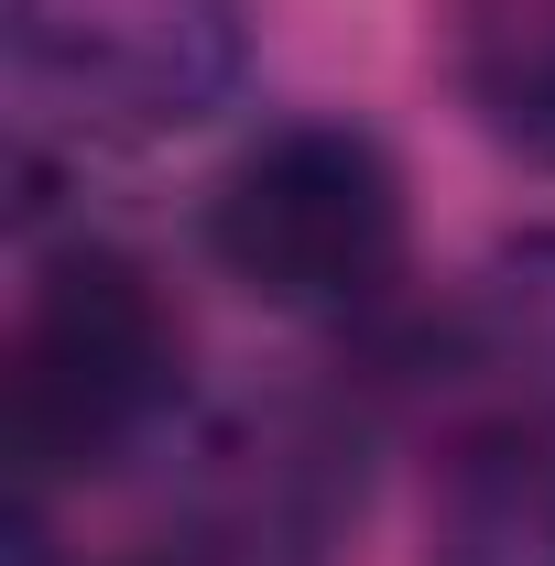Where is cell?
Here are the masks:
<instances>
[{
	"instance_id": "6da1fadb",
	"label": "cell",
	"mask_w": 555,
	"mask_h": 566,
	"mask_svg": "<svg viewBox=\"0 0 555 566\" xmlns=\"http://www.w3.org/2000/svg\"><path fill=\"white\" fill-rule=\"evenodd\" d=\"M186 392V338L132 251H66L33 283L22 338H11V458L22 491L132 458Z\"/></svg>"
},
{
	"instance_id": "7a4b0ae2",
	"label": "cell",
	"mask_w": 555,
	"mask_h": 566,
	"mask_svg": "<svg viewBox=\"0 0 555 566\" xmlns=\"http://www.w3.org/2000/svg\"><path fill=\"white\" fill-rule=\"evenodd\" d=\"M208 251L273 316H359L404 273V175L348 120H283L218 175Z\"/></svg>"
},
{
	"instance_id": "3957f363",
	"label": "cell",
	"mask_w": 555,
	"mask_h": 566,
	"mask_svg": "<svg viewBox=\"0 0 555 566\" xmlns=\"http://www.w3.org/2000/svg\"><path fill=\"white\" fill-rule=\"evenodd\" d=\"M22 87L87 142L197 132L251 66L240 0H11Z\"/></svg>"
},
{
	"instance_id": "277c9868",
	"label": "cell",
	"mask_w": 555,
	"mask_h": 566,
	"mask_svg": "<svg viewBox=\"0 0 555 566\" xmlns=\"http://www.w3.org/2000/svg\"><path fill=\"white\" fill-rule=\"evenodd\" d=\"M348 523V436L305 403H273L208 447L197 480V566H327Z\"/></svg>"
},
{
	"instance_id": "5b68a950",
	"label": "cell",
	"mask_w": 555,
	"mask_h": 566,
	"mask_svg": "<svg viewBox=\"0 0 555 566\" xmlns=\"http://www.w3.org/2000/svg\"><path fill=\"white\" fill-rule=\"evenodd\" d=\"M425 566H555V415H480L447 447Z\"/></svg>"
},
{
	"instance_id": "8992f818",
	"label": "cell",
	"mask_w": 555,
	"mask_h": 566,
	"mask_svg": "<svg viewBox=\"0 0 555 566\" xmlns=\"http://www.w3.org/2000/svg\"><path fill=\"white\" fill-rule=\"evenodd\" d=\"M447 87L501 153L555 164V0H436Z\"/></svg>"
},
{
	"instance_id": "52a82bcc",
	"label": "cell",
	"mask_w": 555,
	"mask_h": 566,
	"mask_svg": "<svg viewBox=\"0 0 555 566\" xmlns=\"http://www.w3.org/2000/svg\"><path fill=\"white\" fill-rule=\"evenodd\" d=\"M447 338H458V370H480L490 415H555V229L490 251Z\"/></svg>"
},
{
	"instance_id": "ba28073f",
	"label": "cell",
	"mask_w": 555,
	"mask_h": 566,
	"mask_svg": "<svg viewBox=\"0 0 555 566\" xmlns=\"http://www.w3.org/2000/svg\"><path fill=\"white\" fill-rule=\"evenodd\" d=\"M121 566H153V556H121Z\"/></svg>"
}]
</instances>
